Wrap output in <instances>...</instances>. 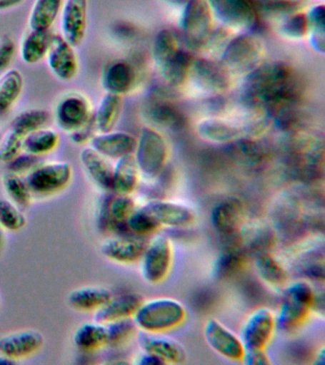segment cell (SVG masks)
<instances>
[{"label":"cell","mask_w":325,"mask_h":365,"mask_svg":"<svg viewBox=\"0 0 325 365\" xmlns=\"http://www.w3.org/2000/svg\"><path fill=\"white\" fill-rule=\"evenodd\" d=\"M107 331V345L119 346L135 334L136 327L133 319H124L105 324Z\"/></svg>","instance_id":"45"},{"label":"cell","mask_w":325,"mask_h":365,"mask_svg":"<svg viewBox=\"0 0 325 365\" xmlns=\"http://www.w3.org/2000/svg\"><path fill=\"white\" fill-rule=\"evenodd\" d=\"M256 13L264 19L282 21L291 14L301 11L302 0H256Z\"/></svg>","instance_id":"38"},{"label":"cell","mask_w":325,"mask_h":365,"mask_svg":"<svg viewBox=\"0 0 325 365\" xmlns=\"http://www.w3.org/2000/svg\"><path fill=\"white\" fill-rule=\"evenodd\" d=\"M276 327V316L269 308H258L251 313L241 330L245 350H265Z\"/></svg>","instance_id":"11"},{"label":"cell","mask_w":325,"mask_h":365,"mask_svg":"<svg viewBox=\"0 0 325 365\" xmlns=\"http://www.w3.org/2000/svg\"><path fill=\"white\" fill-rule=\"evenodd\" d=\"M187 319L182 302L172 298H156L142 302L133 321L142 332L162 334L181 327Z\"/></svg>","instance_id":"2"},{"label":"cell","mask_w":325,"mask_h":365,"mask_svg":"<svg viewBox=\"0 0 325 365\" xmlns=\"http://www.w3.org/2000/svg\"><path fill=\"white\" fill-rule=\"evenodd\" d=\"M296 71L284 62L261 64L246 74L241 98L251 110L273 114L281 127L292 120L293 107L301 97Z\"/></svg>","instance_id":"1"},{"label":"cell","mask_w":325,"mask_h":365,"mask_svg":"<svg viewBox=\"0 0 325 365\" xmlns=\"http://www.w3.org/2000/svg\"><path fill=\"white\" fill-rule=\"evenodd\" d=\"M135 210L136 202L130 195H118L108 202V217L116 224H126Z\"/></svg>","instance_id":"46"},{"label":"cell","mask_w":325,"mask_h":365,"mask_svg":"<svg viewBox=\"0 0 325 365\" xmlns=\"http://www.w3.org/2000/svg\"><path fill=\"white\" fill-rule=\"evenodd\" d=\"M315 299V292L307 282H296L288 285L276 317V327L284 331L301 327L309 318Z\"/></svg>","instance_id":"3"},{"label":"cell","mask_w":325,"mask_h":365,"mask_svg":"<svg viewBox=\"0 0 325 365\" xmlns=\"http://www.w3.org/2000/svg\"><path fill=\"white\" fill-rule=\"evenodd\" d=\"M73 165L66 161L39 164L25 177L33 194L50 196L64 190L72 182Z\"/></svg>","instance_id":"7"},{"label":"cell","mask_w":325,"mask_h":365,"mask_svg":"<svg viewBox=\"0 0 325 365\" xmlns=\"http://www.w3.org/2000/svg\"><path fill=\"white\" fill-rule=\"evenodd\" d=\"M190 76L202 91L209 93H225L232 85V74L221 61L208 58L193 60Z\"/></svg>","instance_id":"12"},{"label":"cell","mask_w":325,"mask_h":365,"mask_svg":"<svg viewBox=\"0 0 325 365\" xmlns=\"http://www.w3.org/2000/svg\"><path fill=\"white\" fill-rule=\"evenodd\" d=\"M142 208L156 220L161 227H187L196 221L195 211L179 202L154 200Z\"/></svg>","instance_id":"16"},{"label":"cell","mask_w":325,"mask_h":365,"mask_svg":"<svg viewBox=\"0 0 325 365\" xmlns=\"http://www.w3.org/2000/svg\"><path fill=\"white\" fill-rule=\"evenodd\" d=\"M112 297V292L106 287L88 285L71 291L67 302L74 309L81 312H96L106 304Z\"/></svg>","instance_id":"26"},{"label":"cell","mask_w":325,"mask_h":365,"mask_svg":"<svg viewBox=\"0 0 325 365\" xmlns=\"http://www.w3.org/2000/svg\"><path fill=\"white\" fill-rule=\"evenodd\" d=\"M79 159L85 173L99 188L112 190L114 167L109 159L90 145L82 148Z\"/></svg>","instance_id":"23"},{"label":"cell","mask_w":325,"mask_h":365,"mask_svg":"<svg viewBox=\"0 0 325 365\" xmlns=\"http://www.w3.org/2000/svg\"><path fill=\"white\" fill-rule=\"evenodd\" d=\"M279 33L288 39L301 40L308 36V21L306 14L301 11L291 14L281 21Z\"/></svg>","instance_id":"44"},{"label":"cell","mask_w":325,"mask_h":365,"mask_svg":"<svg viewBox=\"0 0 325 365\" xmlns=\"http://www.w3.org/2000/svg\"><path fill=\"white\" fill-rule=\"evenodd\" d=\"M51 114L44 108H28L19 113L13 119L11 128L16 133L26 137L28 134L39 128L47 127L51 122Z\"/></svg>","instance_id":"36"},{"label":"cell","mask_w":325,"mask_h":365,"mask_svg":"<svg viewBox=\"0 0 325 365\" xmlns=\"http://www.w3.org/2000/svg\"><path fill=\"white\" fill-rule=\"evenodd\" d=\"M141 274L148 284L166 279L173 264V247L167 237L159 236L147 244L141 257Z\"/></svg>","instance_id":"10"},{"label":"cell","mask_w":325,"mask_h":365,"mask_svg":"<svg viewBox=\"0 0 325 365\" xmlns=\"http://www.w3.org/2000/svg\"><path fill=\"white\" fill-rule=\"evenodd\" d=\"M4 230V227L0 225V250H1L4 242V230Z\"/></svg>","instance_id":"56"},{"label":"cell","mask_w":325,"mask_h":365,"mask_svg":"<svg viewBox=\"0 0 325 365\" xmlns=\"http://www.w3.org/2000/svg\"><path fill=\"white\" fill-rule=\"evenodd\" d=\"M139 173L134 154L119 159L114 167L112 190L118 195H131L138 187Z\"/></svg>","instance_id":"27"},{"label":"cell","mask_w":325,"mask_h":365,"mask_svg":"<svg viewBox=\"0 0 325 365\" xmlns=\"http://www.w3.org/2000/svg\"><path fill=\"white\" fill-rule=\"evenodd\" d=\"M192 56L186 51L179 50L172 60L159 73L165 82L172 87H181L190 76Z\"/></svg>","instance_id":"37"},{"label":"cell","mask_w":325,"mask_h":365,"mask_svg":"<svg viewBox=\"0 0 325 365\" xmlns=\"http://www.w3.org/2000/svg\"><path fill=\"white\" fill-rule=\"evenodd\" d=\"M62 5L64 0H35L28 19L30 30L51 31L61 14Z\"/></svg>","instance_id":"30"},{"label":"cell","mask_w":325,"mask_h":365,"mask_svg":"<svg viewBox=\"0 0 325 365\" xmlns=\"http://www.w3.org/2000/svg\"><path fill=\"white\" fill-rule=\"evenodd\" d=\"M248 365H269L272 364L265 350H245L242 361Z\"/></svg>","instance_id":"52"},{"label":"cell","mask_w":325,"mask_h":365,"mask_svg":"<svg viewBox=\"0 0 325 365\" xmlns=\"http://www.w3.org/2000/svg\"><path fill=\"white\" fill-rule=\"evenodd\" d=\"M181 50L176 34L168 29L159 31L154 40L153 58L159 71L168 64Z\"/></svg>","instance_id":"39"},{"label":"cell","mask_w":325,"mask_h":365,"mask_svg":"<svg viewBox=\"0 0 325 365\" xmlns=\"http://www.w3.org/2000/svg\"><path fill=\"white\" fill-rule=\"evenodd\" d=\"M25 0H0V11L19 7Z\"/></svg>","instance_id":"54"},{"label":"cell","mask_w":325,"mask_h":365,"mask_svg":"<svg viewBox=\"0 0 325 365\" xmlns=\"http://www.w3.org/2000/svg\"><path fill=\"white\" fill-rule=\"evenodd\" d=\"M44 344V336L39 331H16L0 336V354L18 361L39 352Z\"/></svg>","instance_id":"17"},{"label":"cell","mask_w":325,"mask_h":365,"mask_svg":"<svg viewBox=\"0 0 325 365\" xmlns=\"http://www.w3.org/2000/svg\"><path fill=\"white\" fill-rule=\"evenodd\" d=\"M73 341L79 350L95 352L107 345V331L101 322H86L75 331Z\"/></svg>","instance_id":"31"},{"label":"cell","mask_w":325,"mask_h":365,"mask_svg":"<svg viewBox=\"0 0 325 365\" xmlns=\"http://www.w3.org/2000/svg\"><path fill=\"white\" fill-rule=\"evenodd\" d=\"M138 341L144 352L158 356L165 364H179L186 361V351L176 339L161 334L142 332L138 336Z\"/></svg>","instance_id":"19"},{"label":"cell","mask_w":325,"mask_h":365,"mask_svg":"<svg viewBox=\"0 0 325 365\" xmlns=\"http://www.w3.org/2000/svg\"><path fill=\"white\" fill-rule=\"evenodd\" d=\"M53 34L51 31L30 30L25 34L19 47L21 60L28 65H35L46 59Z\"/></svg>","instance_id":"29"},{"label":"cell","mask_w":325,"mask_h":365,"mask_svg":"<svg viewBox=\"0 0 325 365\" xmlns=\"http://www.w3.org/2000/svg\"><path fill=\"white\" fill-rule=\"evenodd\" d=\"M88 0H65L61 11V36L74 47L81 45L86 36Z\"/></svg>","instance_id":"15"},{"label":"cell","mask_w":325,"mask_h":365,"mask_svg":"<svg viewBox=\"0 0 325 365\" xmlns=\"http://www.w3.org/2000/svg\"><path fill=\"white\" fill-rule=\"evenodd\" d=\"M96 131L98 130H96L95 120L93 118L92 121L88 123L87 125L79 128V130L70 133L69 136L70 139L72 140V142L75 143V144L84 145L86 144V143H90L93 137L96 135Z\"/></svg>","instance_id":"51"},{"label":"cell","mask_w":325,"mask_h":365,"mask_svg":"<svg viewBox=\"0 0 325 365\" xmlns=\"http://www.w3.org/2000/svg\"><path fill=\"white\" fill-rule=\"evenodd\" d=\"M59 143H61V136L58 131L45 127L33 131L25 137L24 150L25 153L41 157L55 151Z\"/></svg>","instance_id":"33"},{"label":"cell","mask_w":325,"mask_h":365,"mask_svg":"<svg viewBox=\"0 0 325 365\" xmlns=\"http://www.w3.org/2000/svg\"><path fill=\"white\" fill-rule=\"evenodd\" d=\"M54 116L58 127L68 134L79 130L94 118L92 103L85 94L71 91L56 104Z\"/></svg>","instance_id":"8"},{"label":"cell","mask_w":325,"mask_h":365,"mask_svg":"<svg viewBox=\"0 0 325 365\" xmlns=\"http://www.w3.org/2000/svg\"><path fill=\"white\" fill-rule=\"evenodd\" d=\"M146 114L156 125L169 130H181L186 122L178 108L164 101L154 102L148 107Z\"/></svg>","instance_id":"34"},{"label":"cell","mask_w":325,"mask_h":365,"mask_svg":"<svg viewBox=\"0 0 325 365\" xmlns=\"http://www.w3.org/2000/svg\"><path fill=\"white\" fill-rule=\"evenodd\" d=\"M124 110V99L116 94L106 93L94 111V120L98 133L114 130Z\"/></svg>","instance_id":"28"},{"label":"cell","mask_w":325,"mask_h":365,"mask_svg":"<svg viewBox=\"0 0 325 365\" xmlns=\"http://www.w3.org/2000/svg\"><path fill=\"white\" fill-rule=\"evenodd\" d=\"M27 224V219L18 205L7 199H0V225L9 231L22 230Z\"/></svg>","instance_id":"43"},{"label":"cell","mask_w":325,"mask_h":365,"mask_svg":"<svg viewBox=\"0 0 325 365\" xmlns=\"http://www.w3.org/2000/svg\"><path fill=\"white\" fill-rule=\"evenodd\" d=\"M144 302V298L138 293H127L112 297V299L95 312V322L101 324L133 318L136 310Z\"/></svg>","instance_id":"24"},{"label":"cell","mask_w":325,"mask_h":365,"mask_svg":"<svg viewBox=\"0 0 325 365\" xmlns=\"http://www.w3.org/2000/svg\"><path fill=\"white\" fill-rule=\"evenodd\" d=\"M16 46L11 37H4L0 39V73L9 70L15 59Z\"/></svg>","instance_id":"50"},{"label":"cell","mask_w":325,"mask_h":365,"mask_svg":"<svg viewBox=\"0 0 325 365\" xmlns=\"http://www.w3.org/2000/svg\"><path fill=\"white\" fill-rule=\"evenodd\" d=\"M139 173L147 179H156L164 170L169 157L166 140L159 131L151 128L142 130L135 153Z\"/></svg>","instance_id":"6"},{"label":"cell","mask_w":325,"mask_h":365,"mask_svg":"<svg viewBox=\"0 0 325 365\" xmlns=\"http://www.w3.org/2000/svg\"><path fill=\"white\" fill-rule=\"evenodd\" d=\"M308 36L311 46L316 53H324L325 51V6H313L306 14Z\"/></svg>","instance_id":"41"},{"label":"cell","mask_w":325,"mask_h":365,"mask_svg":"<svg viewBox=\"0 0 325 365\" xmlns=\"http://www.w3.org/2000/svg\"><path fill=\"white\" fill-rule=\"evenodd\" d=\"M135 79V71L129 63L114 61L102 71L101 85L106 93L124 96L132 90Z\"/></svg>","instance_id":"25"},{"label":"cell","mask_w":325,"mask_h":365,"mask_svg":"<svg viewBox=\"0 0 325 365\" xmlns=\"http://www.w3.org/2000/svg\"><path fill=\"white\" fill-rule=\"evenodd\" d=\"M185 44L193 51L207 48L214 29L213 14L206 0H187L181 19Z\"/></svg>","instance_id":"5"},{"label":"cell","mask_w":325,"mask_h":365,"mask_svg":"<svg viewBox=\"0 0 325 365\" xmlns=\"http://www.w3.org/2000/svg\"><path fill=\"white\" fill-rule=\"evenodd\" d=\"M147 244L135 238H111L101 245L102 255L118 264H130L139 261L144 255Z\"/></svg>","instance_id":"22"},{"label":"cell","mask_w":325,"mask_h":365,"mask_svg":"<svg viewBox=\"0 0 325 365\" xmlns=\"http://www.w3.org/2000/svg\"><path fill=\"white\" fill-rule=\"evenodd\" d=\"M264 47L254 34L244 33L229 40L222 51L221 62L234 76L248 74L261 65Z\"/></svg>","instance_id":"4"},{"label":"cell","mask_w":325,"mask_h":365,"mask_svg":"<svg viewBox=\"0 0 325 365\" xmlns=\"http://www.w3.org/2000/svg\"><path fill=\"white\" fill-rule=\"evenodd\" d=\"M39 164L41 163H39V156L33 155V154L24 151V153L19 154V156H16L15 159L6 165L8 171H10V173L24 175V173H30L33 168H35Z\"/></svg>","instance_id":"49"},{"label":"cell","mask_w":325,"mask_h":365,"mask_svg":"<svg viewBox=\"0 0 325 365\" xmlns=\"http://www.w3.org/2000/svg\"><path fill=\"white\" fill-rule=\"evenodd\" d=\"M256 270L262 281L271 287H282L287 282L288 274L281 262L268 252H261L256 256Z\"/></svg>","instance_id":"35"},{"label":"cell","mask_w":325,"mask_h":365,"mask_svg":"<svg viewBox=\"0 0 325 365\" xmlns=\"http://www.w3.org/2000/svg\"><path fill=\"white\" fill-rule=\"evenodd\" d=\"M244 215L241 202L236 198H228L214 207L211 212V222L221 235L235 237L241 228Z\"/></svg>","instance_id":"20"},{"label":"cell","mask_w":325,"mask_h":365,"mask_svg":"<svg viewBox=\"0 0 325 365\" xmlns=\"http://www.w3.org/2000/svg\"><path fill=\"white\" fill-rule=\"evenodd\" d=\"M25 137L10 128L0 141V162L8 164L24 153Z\"/></svg>","instance_id":"48"},{"label":"cell","mask_w":325,"mask_h":365,"mask_svg":"<svg viewBox=\"0 0 325 365\" xmlns=\"http://www.w3.org/2000/svg\"><path fill=\"white\" fill-rule=\"evenodd\" d=\"M18 364L15 359L8 358V356L0 354V365H12Z\"/></svg>","instance_id":"55"},{"label":"cell","mask_w":325,"mask_h":365,"mask_svg":"<svg viewBox=\"0 0 325 365\" xmlns=\"http://www.w3.org/2000/svg\"><path fill=\"white\" fill-rule=\"evenodd\" d=\"M125 225L129 230L139 236L151 235L161 228L156 220L142 207L134 211Z\"/></svg>","instance_id":"47"},{"label":"cell","mask_w":325,"mask_h":365,"mask_svg":"<svg viewBox=\"0 0 325 365\" xmlns=\"http://www.w3.org/2000/svg\"><path fill=\"white\" fill-rule=\"evenodd\" d=\"M215 16L228 30L246 31L258 21L255 4L251 0H206Z\"/></svg>","instance_id":"9"},{"label":"cell","mask_w":325,"mask_h":365,"mask_svg":"<svg viewBox=\"0 0 325 365\" xmlns=\"http://www.w3.org/2000/svg\"><path fill=\"white\" fill-rule=\"evenodd\" d=\"M138 140L125 131L99 133L90 141V147L108 159L119 160L134 154Z\"/></svg>","instance_id":"18"},{"label":"cell","mask_w":325,"mask_h":365,"mask_svg":"<svg viewBox=\"0 0 325 365\" xmlns=\"http://www.w3.org/2000/svg\"><path fill=\"white\" fill-rule=\"evenodd\" d=\"M322 1H324V0H322Z\"/></svg>","instance_id":"57"},{"label":"cell","mask_w":325,"mask_h":365,"mask_svg":"<svg viewBox=\"0 0 325 365\" xmlns=\"http://www.w3.org/2000/svg\"><path fill=\"white\" fill-rule=\"evenodd\" d=\"M46 60L50 71L61 81H72L79 74V62L75 47L62 36H53Z\"/></svg>","instance_id":"13"},{"label":"cell","mask_w":325,"mask_h":365,"mask_svg":"<svg viewBox=\"0 0 325 365\" xmlns=\"http://www.w3.org/2000/svg\"><path fill=\"white\" fill-rule=\"evenodd\" d=\"M204 339L219 355L234 361H241L245 352L241 338L218 319H209L204 325Z\"/></svg>","instance_id":"14"},{"label":"cell","mask_w":325,"mask_h":365,"mask_svg":"<svg viewBox=\"0 0 325 365\" xmlns=\"http://www.w3.org/2000/svg\"><path fill=\"white\" fill-rule=\"evenodd\" d=\"M245 251L239 242L228 245L222 251L218 261V274L219 277L233 275L244 264Z\"/></svg>","instance_id":"42"},{"label":"cell","mask_w":325,"mask_h":365,"mask_svg":"<svg viewBox=\"0 0 325 365\" xmlns=\"http://www.w3.org/2000/svg\"><path fill=\"white\" fill-rule=\"evenodd\" d=\"M24 88V78L16 68H9L0 76V114L6 113L19 101Z\"/></svg>","instance_id":"32"},{"label":"cell","mask_w":325,"mask_h":365,"mask_svg":"<svg viewBox=\"0 0 325 365\" xmlns=\"http://www.w3.org/2000/svg\"><path fill=\"white\" fill-rule=\"evenodd\" d=\"M2 185L11 201L18 207L26 208L32 204L34 194L22 175L8 171L2 177Z\"/></svg>","instance_id":"40"},{"label":"cell","mask_w":325,"mask_h":365,"mask_svg":"<svg viewBox=\"0 0 325 365\" xmlns=\"http://www.w3.org/2000/svg\"><path fill=\"white\" fill-rule=\"evenodd\" d=\"M136 364L139 365H164L165 364L164 361H161V359H159L158 356L152 355V354L144 352L141 354L136 358Z\"/></svg>","instance_id":"53"},{"label":"cell","mask_w":325,"mask_h":365,"mask_svg":"<svg viewBox=\"0 0 325 365\" xmlns=\"http://www.w3.org/2000/svg\"><path fill=\"white\" fill-rule=\"evenodd\" d=\"M196 133L202 139L215 144H232L249 135L247 128L219 118L201 120L196 125Z\"/></svg>","instance_id":"21"}]
</instances>
